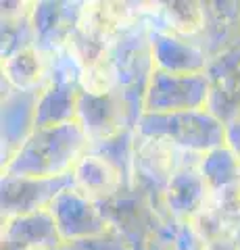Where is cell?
<instances>
[{"label":"cell","instance_id":"1","mask_svg":"<svg viewBox=\"0 0 240 250\" xmlns=\"http://www.w3.org/2000/svg\"><path fill=\"white\" fill-rule=\"evenodd\" d=\"M90 146L86 131L77 121L36 127L23 146L6 163L4 175L50 179L69 175Z\"/></svg>","mask_w":240,"mask_h":250},{"label":"cell","instance_id":"2","mask_svg":"<svg viewBox=\"0 0 240 250\" xmlns=\"http://www.w3.org/2000/svg\"><path fill=\"white\" fill-rule=\"evenodd\" d=\"M138 134L163 138L174 146L205 154L226 144L228 129L218 117L203 108L172 115H142Z\"/></svg>","mask_w":240,"mask_h":250},{"label":"cell","instance_id":"3","mask_svg":"<svg viewBox=\"0 0 240 250\" xmlns=\"http://www.w3.org/2000/svg\"><path fill=\"white\" fill-rule=\"evenodd\" d=\"M209 90H211V82L207 73L184 75L153 69L142 100L144 115L203 111L209 103Z\"/></svg>","mask_w":240,"mask_h":250},{"label":"cell","instance_id":"4","mask_svg":"<svg viewBox=\"0 0 240 250\" xmlns=\"http://www.w3.org/2000/svg\"><path fill=\"white\" fill-rule=\"evenodd\" d=\"M73 186L71 173L63 177L36 179V177H2V217L15 219L21 215H32L52 205V200L63 190Z\"/></svg>","mask_w":240,"mask_h":250},{"label":"cell","instance_id":"5","mask_svg":"<svg viewBox=\"0 0 240 250\" xmlns=\"http://www.w3.org/2000/svg\"><path fill=\"white\" fill-rule=\"evenodd\" d=\"M52 219L57 223V229L63 242L86 240L94 236H103L107 231V219L100 215L94 207V200L84 196L75 188H67L52 200L48 207Z\"/></svg>","mask_w":240,"mask_h":250},{"label":"cell","instance_id":"6","mask_svg":"<svg viewBox=\"0 0 240 250\" xmlns=\"http://www.w3.org/2000/svg\"><path fill=\"white\" fill-rule=\"evenodd\" d=\"M128 117L123 106V96L115 92L109 94H88L80 92L77 100V123L86 131L90 142H105L121 134Z\"/></svg>","mask_w":240,"mask_h":250},{"label":"cell","instance_id":"7","mask_svg":"<svg viewBox=\"0 0 240 250\" xmlns=\"http://www.w3.org/2000/svg\"><path fill=\"white\" fill-rule=\"evenodd\" d=\"M209 200H211V192L200 173V159L177 165L165 188V202L169 210L177 219H186L190 223L209 207Z\"/></svg>","mask_w":240,"mask_h":250},{"label":"cell","instance_id":"8","mask_svg":"<svg viewBox=\"0 0 240 250\" xmlns=\"http://www.w3.org/2000/svg\"><path fill=\"white\" fill-rule=\"evenodd\" d=\"M61 244L63 238L48 208L2 223V250H46Z\"/></svg>","mask_w":240,"mask_h":250},{"label":"cell","instance_id":"9","mask_svg":"<svg viewBox=\"0 0 240 250\" xmlns=\"http://www.w3.org/2000/svg\"><path fill=\"white\" fill-rule=\"evenodd\" d=\"M73 188L90 200H107L121 188V169L105 154L86 152L71 171Z\"/></svg>","mask_w":240,"mask_h":250},{"label":"cell","instance_id":"10","mask_svg":"<svg viewBox=\"0 0 240 250\" xmlns=\"http://www.w3.org/2000/svg\"><path fill=\"white\" fill-rule=\"evenodd\" d=\"M151 57L153 62L167 73H205L207 59L196 44L184 42L175 34L157 31L151 36Z\"/></svg>","mask_w":240,"mask_h":250},{"label":"cell","instance_id":"11","mask_svg":"<svg viewBox=\"0 0 240 250\" xmlns=\"http://www.w3.org/2000/svg\"><path fill=\"white\" fill-rule=\"evenodd\" d=\"M2 73L15 92H42L48 85V61L38 46H25L2 61Z\"/></svg>","mask_w":240,"mask_h":250},{"label":"cell","instance_id":"12","mask_svg":"<svg viewBox=\"0 0 240 250\" xmlns=\"http://www.w3.org/2000/svg\"><path fill=\"white\" fill-rule=\"evenodd\" d=\"M159 15L163 21V29L167 34L195 36L205 29V4L198 2H165L159 4Z\"/></svg>","mask_w":240,"mask_h":250},{"label":"cell","instance_id":"13","mask_svg":"<svg viewBox=\"0 0 240 250\" xmlns=\"http://www.w3.org/2000/svg\"><path fill=\"white\" fill-rule=\"evenodd\" d=\"M228 138H232V140H234V138H236V140H240V119L230 123V127H228ZM230 146L234 148V152L238 154V159H240V142H238V144L230 142Z\"/></svg>","mask_w":240,"mask_h":250}]
</instances>
